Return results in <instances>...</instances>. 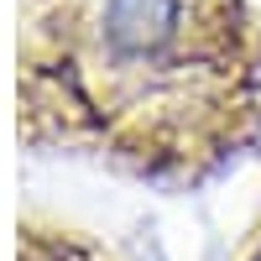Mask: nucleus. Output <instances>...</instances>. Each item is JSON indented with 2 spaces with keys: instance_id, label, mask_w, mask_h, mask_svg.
<instances>
[{
  "instance_id": "nucleus-1",
  "label": "nucleus",
  "mask_w": 261,
  "mask_h": 261,
  "mask_svg": "<svg viewBox=\"0 0 261 261\" xmlns=\"http://www.w3.org/2000/svg\"><path fill=\"white\" fill-rule=\"evenodd\" d=\"M21 261H89V256H84L79 246H68V241H42V235H32Z\"/></svg>"
}]
</instances>
